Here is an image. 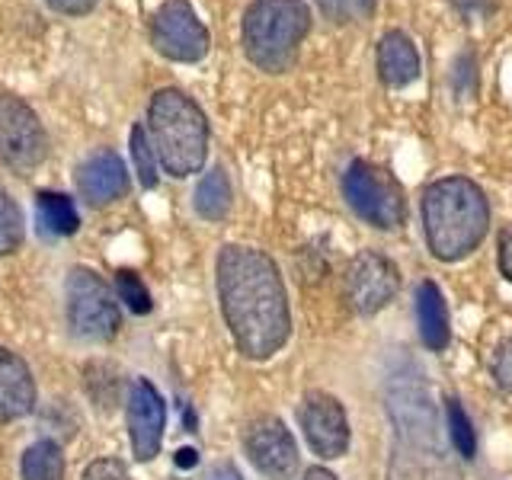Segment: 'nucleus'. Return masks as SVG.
Instances as JSON below:
<instances>
[{"label":"nucleus","mask_w":512,"mask_h":480,"mask_svg":"<svg viewBox=\"0 0 512 480\" xmlns=\"http://www.w3.org/2000/svg\"><path fill=\"white\" fill-rule=\"evenodd\" d=\"M346 301L356 314H378L388 308L400 288L397 266L375 250L359 253L346 269Z\"/></svg>","instance_id":"nucleus-10"},{"label":"nucleus","mask_w":512,"mask_h":480,"mask_svg":"<svg viewBox=\"0 0 512 480\" xmlns=\"http://www.w3.org/2000/svg\"><path fill=\"white\" fill-rule=\"evenodd\" d=\"M448 432H452V445L458 448V455L464 461H471L477 455V436H474V426L468 420V413L458 404V400H448Z\"/></svg>","instance_id":"nucleus-21"},{"label":"nucleus","mask_w":512,"mask_h":480,"mask_svg":"<svg viewBox=\"0 0 512 480\" xmlns=\"http://www.w3.org/2000/svg\"><path fill=\"white\" fill-rule=\"evenodd\" d=\"M343 192L352 212L372 228L394 231L407 218V202L400 183L384 167L368 164V160H352L343 176Z\"/></svg>","instance_id":"nucleus-6"},{"label":"nucleus","mask_w":512,"mask_h":480,"mask_svg":"<svg viewBox=\"0 0 512 480\" xmlns=\"http://www.w3.org/2000/svg\"><path fill=\"white\" fill-rule=\"evenodd\" d=\"M320 13L327 16L333 23H346L349 13H352V0H317Z\"/></svg>","instance_id":"nucleus-29"},{"label":"nucleus","mask_w":512,"mask_h":480,"mask_svg":"<svg viewBox=\"0 0 512 480\" xmlns=\"http://www.w3.org/2000/svg\"><path fill=\"white\" fill-rule=\"evenodd\" d=\"M500 272L512 282V224L500 231Z\"/></svg>","instance_id":"nucleus-31"},{"label":"nucleus","mask_w":512,"mask_h":480,"mask_svg":"<svg viewBox=\"0 0 512 480\" xmlns=\"http://www.w3.org/2000/svg\"><path fill=\"white\" fill-rule=\"evenodd\" d=\"M311 32V10L304 0H253L244 13V52L266 74H285Z\"/></svg>","instance_id":"nucleus-5"},{"label":"nucleus","mask_w":512,"mask_h":480,"mask_svg":"<svg viewBox=\"0 0 512 480\" xmlns=\"http://www.w3.org/2000/svg\"><path fill=\"white\" fill-rule=\"evenodd\" d=\"M48 154V138L36 112L23 103L20 96L0 93V160L29 176Z\"/></svg>","instance_id":"nucleus-8"},{"label":"nucleus","mask_w":512,"mask_h":480,"mask_svg":"<svg viewBox=\"0 0 512 480\" xmlns=\"http://www.w3.org/2000/svg\"><path fill=\"white\" fill-rule=\"evenodd\" d=\"M84 480H128V471H125L122 461L100 458V461H93L90 468L84 471Z\"/></svg>","instance_id":"nucleus-27"},{"label":"nucleus","mask_w":512,"mask_h":480,"mask_svg":"<svg viewBox=\"0 0 512 480\" xmlns=\"http://www.w3.org/2000/svg\"><path fill=\"white\" fill-rule=\"evenodd\" d=\"M45 4L64 16H84L96 7V0H45Z\"/></svg>","instance_id":"nucleus-30"},{"label":"nucleus","mask_w":512,"mask_h":480,"mask_svg":"<svg viewBox=\"0 0 512 480\" xmlns=\"http://www.w3.org/2000/svg\"><path fill=\"white\" fill-rule=\"evenodd\" d=\"M378 77L388 87H407L420 77V52L400 29H388L378 39Z\"/></svg>","instance_id":"nucleus-16"},{"label":"nucleus","mask_w":512,"mask_h":480,"mask_svg":"<svg viewBox=\"0 0 512 480\" xmlns=\"http://www.w3.org/2000/svg\"><path fill=\"white\" fill-rule=\"evenodd\" d=\"M452 7L468 20H480V16H490L496 10V0H452Z\"/></svg>","instance_id":"nucleus-28"},{"label":"nucleus","mask_w":512,"mask_h":480,"mask_svg":"<svg viewBox=\"0 0 512 480\" xmlns=\"http://www.w3.org/2000/svg\"><path fill=\"white\" fill-rule=\"evenodd\" d=\"M167 407L151 381H135L128 394V432H132V448L138 461H151L160 452L164 439Z\"/></svg>","instance_id":"nucleus-13"},{"label":"nucleus","mask_w":512,"mask_h":480,"mask_svg":"<svg viewBox=\"0 0 512 480\" xmlns=\"http://www.w3.org/2000/svg\"><path fill=\"white\" fill-rule=\"evenodd\" d=\"M77 189L90 205H109L128 192V173L119 154L96 151L77 170Z\"/></svg>","instance_id":"nucleus-14"},{"label":"nucleus","mask_w":512,"mask_h":480,"mask_svg":"<svg viewBox=\"0 0 512 480\" xmlns=\"http://www.w3.org/2000/svg\"><path fill=\"white\" fill-rule=\"evenodd\" d=\"M298 420L304 429V439L320 458H343L349 448V420L343 404L333 394L311 391L301 400Z\"/></svg>","instance_id":"nucleus-12"},{"label":"nucleus","mask_w":512,"mask_h":480,"mask_svg":"<svg viewBox=\"0 0 512 480\" xmlns=\"http://www.w3.org/2000/svg\"><path fill=\"white\" fill-rule=\"evenodd\" d=\"M132 157H135V170H138L141 186H148V189L157 186V157H154L148 128H144V125L132 128Z\"/></svg>","instance_id":"nucleus-23"},{"label":"nucleus","mask_w":512,"mask_h":480,"mask_svg":"<svg viewBox=\"0 0 512 480\" xmlns=\"http://www.w3.org/2000/svg\"><path fill=\"white\" fill-rule=\"evenodd\" d=\"M391 416L397 423V455L391 480H455L439 442V423L423 381L391 384Z\"/></svg>","instance_id":"nucleus-3"},{"label":"nucleus","mask_w":512,"mask_h":480,"mask_svg":"<svg viewBox=\"0 0 512 480\" xmlns=\"http://www.w3.org/2000/svg\"><path fill=\"white\" fill-rule=\"evenodd\" d=\"M490 224V202L468 176H445L423 192V231L432 256L458 263L480 247Z\"/></svg>","instance_id":"nucleus-2"},{"label":"nucleus","mask_w":512,"mask_h":480,"mask_svg":"<svg viewBox=\"0 0 512 480\" xmlns=\"http://www.w3.org/2000/svg\"><path fill=\"white\" fill-rule=\"evenodd\" d=\"M116 288H119V301H125L135 314H148L151 311L148 288H144V282L135 276L132 269H119L116 272Z\"/></svg>","instance_id":"nucleus-24"},{"label":"nucleus","mask_w":512,"mask_h":480,"mask_svg":"<svg viewBox=\"0 0 512 480\" xmlns=\"http://www.w3.org/2000/svg\"><path fill=\"white\" fill-rule=\"evenodd\" d=\"M452 80H455V93H458V100H461V96L474 93V80H477V64H474V55H458L455 71H452Z\"/></svg>","instance_id":"nucleus-25"},{"label":"nucleus","mask_w":512,"mask_h":480,"mask_svg":"<svg viewBox=\"0 0 512 480\" xmlns=\"http://www.w3.org/2000/svg\"><path fill=\"white\" fill-rule=\"evenodd\" d=\"M301 480H336V474L327 471V468H308Z\"/></svg>","instance_id":"nucleus-34"},{"label":"nucleus","mask_w":512,"mask_h":480,"mask_svg":"<svg viewBox=\"0 0 512 480\" xmlns=\"http://www.w3.org/2000/svg\"><path fill=\"white\" fill-rule=\"evenodd\" d=\"M218 298L237 349L247 359H269L292 333L279 266L263 250L228 244L218 253Z\"/></svg>","instance_id":"nucleus-1"},{"label":"nucleus","mask_w":512,"mask_h":480,"mask_svg":"<svg viewBox=\"0 0 512 480\" xmlns=\"http://www.w3.org/2000/svg\"><path fill=\"white\" fill-rule=\"evenodd\" d=\"M176 464H180V468H192V464H199V452L196 448H180V452H176Z\"/></svg>","instance_id":"nucleus-33"},{"label":"nucleus","mask_w":512,"mask_h":480,"mask_svg":"<svg viewBox=\"0 0 512 480\" xmlns=\"http://www.w3.org/2000/svg\"><path fill=\"white\" fill-rule=\"evenodd\" d=\"M36 215H39V228L52 237H68L80 228L74 202L52 189H45L36 196Z\"/></svg>","instance_id":"nucleus-18"},{"label":"nucleus","mask_w":512,"mask_h":480,"mask_svg":"<svg viewBox=\"0 0 512 480\" xmlns=\"http://www.w3.org/2000/svg\"><path fill=\"white\" fill-rule=\"evenodd\" d=\"M148 138L157 164L176 180L202 170L208 154V122L205 112L183 90L164 87L154 93L148 109Z\"/></svg>","instance_id":"nucleus-4"},{"label":"nucleus","mask_w":512,"mask_h":480,"mask_svg":"<svg viewBox=\"0 0 512 480\" xmlns=\"http://www.w3.org/2000/svg\"><path fill=\"white\" fill-rule=\"evenodd\" d=\"M244 448L253 468L269 480H288L298 471L295 436L279 416H260L244 432Z\"/></svg>","instance_id":"nucleus-11"},{"label":"nucleus","mask_w":512,"mask_h":480,"mask_svg":"<svg viewBox=\"0 0 512 480\" xmlns=\"http://www.w3.org/2000/svg\"><path fill=\"white\" fill-rule=\"evenodd\" d=\"M208 480H244V477H240V471L234 468V464H218V468L208 474Z\"/></svg>","instance_id":"nucleus-32"},{"label":"nucleus","mask_w":512,"mask_h":480,"mask_svg":"<svg viewBox=\"0 0 512 480\" xmlns=\"http://www.w3.org/2000/svg\"><path fill=\"white\" fill-rule=\"evenodd\" d=\"M416 320H420V336L426 349L442 352L452 340V327H448V308L436 282H423L416 292Z\"/></svg>","instance_id":"nucleus-17"},{"label":"nucleus","mask_w":512,"mask_h":480,"mask_svg":"<svg viewBox=\"0 0 512 480\" xmlns=\"http://www.w3.org/2000/svg\"><path fill=\"white\" fill-rule=\"evenodd\" d=\"M68 320L80 340L106 343L119 333L122 314L112 288L93 269L77 266L68 276Z\"/></svg>","instance_id":"nucleus-7"},{"label":"nucleus","mask_w":512,"mask_h":480,"mask_svg":"<svg viewBox=\"0 0 512 480\" xmlns=\"http://www.w3.org/2000/svg\"><path fill=\"white\" fill-rule=\"evenodd\" d=\"M23 480H64V455H61L58 442L42 439L26 448Z\"/></svg>","instance_id":"nucleus-20"},{"label":"nucleus","mask_w":512,"mask_h":480,"mask_svg":"<svg viewBox=\"0 0 512 480\" xmlns=\"http://www.w3.org/2000/svg\"><path fill=\"white\" fill-rule=\"evenodd\" d=\"M36 407V381L16 352L0 346V423L23 420Z\"/></svg>","instance_id":"nucleus-15"},{"label":"nucleus","mask_w":512,"mask_h":480,"mask_svg":"<svg viewBox=\"0 0 512 480\" xmlns=\"http://www.w3.org/2000/svg\"><path fill=\"white\" fill-rule=\"evenodd\" d=\"M23 244V212L10 196L0 192V256L13 253Z\"/></svg>","instance_id":"nucleus-22"},{"label":"nucleus","mask_w":512,"mask_h":480,"mask_svg":"<svg viewBox=\"0 0 512 480\" xmlns=\"http://www.w3.org/2000/svg\"><path fill=\"white\" fill-rule=\"evenodd\" d=\"M231 202H234V189H231L228 173L221 167L205 173L196 186V212L208 221H221L231 212Z\"/></svg>","instance_id":"nucleus-19"},{"label":"nucleus","mask_w":512,"mask_h":480,"mask_svg":"<svg viewBox=\"0 0 512 480\" xmlns=\"http://www.w3.org/2000/svg\"><path fill=\"white\" fill-rule=\"evenodd\" d=\"M493 378H496V384H500L506 394H512V336L500 349H496V356H493Z\"/></svg>","instance_id":"nucleus-26"},{"label":"nucleus","mask_w":512,"mask_h":480,"mask_svg":"<svg viewBox=\"0 0 512 480\" xmlns=\"http://www.w3.org/2000/svg\"><path fill=\"white\" fill-rule=\"evenodd\" d=\"M151 45L157 55L170 61L196 64L208 55V29L196 16L189 0H167L160 4L151 20Z\"/></svg>","instance_id":"nucleus-9"}]
</instances>
